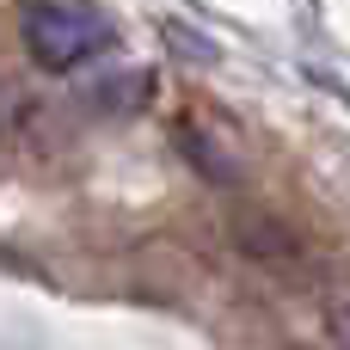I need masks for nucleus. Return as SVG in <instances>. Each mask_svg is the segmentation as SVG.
I'll list each match as a JSON object with an SVG mask.
<instances>
[{
  "instance_id": "1",
  "label": "nucleus",
  "mask_w": 350,
  "mask_h": 350,
  "mask_svg": "<svg viewBox=\"0 0 350 350\" xmlns=\"http://www.w3.org/2000/svg\"><path fill=\"white\" fill-rule=\"evenodd\" d=\"M18 31H25L31 62L49 68V74H74V68H86L92 55H105L117 43L111 18L92 0H25Z\"/></svg>"
}]
</instances>
